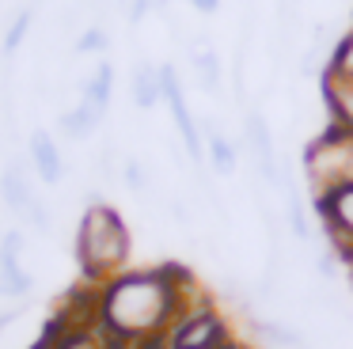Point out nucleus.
<instances>
[{
  "label": "nucleus",
  "instance_id": "obj_1",
  "mask_svg": "<svg viewBox=\"0 0 353 349\" xmlns=\"http://www.w3.org/2000/svg\"><path fill=\"white\" fill-rule=\"evenodd\" d=\"M209 303V296L194 292V277L183 266H152V270H125L99 288L95 296V326L110 349L137 346L145 338L168 334L183 311Z\"/></svg>",
  "mask_w": 353,
  "mask_h": 349
},
{
  "label": "nucleus",
  "instance_id": "obj_2",
  "mask_svg": "<svg viewBox=\"0 0 353 349\" xmlns=\"http://www.w3.org/2000/svg\"><path fill=\"white\" fill-rule=\"evenodd\" d=\"M77 262L95 288H103L107 281H114L118 273L130 270V228L118 217V209H110L99 197H95L84 209V217H80Z\"/></svg>",
  "mask_w": 353,
  "mask_h": 349
},
{
  "label": "nucleus",
  "instance_id": "obj_3",
  "mask_svg": "<svg viewBox=\"0 0 353 349\" xmlns=\"http://www.w3.org/2000/svg\"><path fill=\"white\" fill-rule=\"evenodd\" d=\"M168 341L171 349H221L224 341H232V326L213 303H198L175 319Z\"/></svg>",
  "mask_w": 353,
  "mask_h": 349
},
{
  "label": "nucleus",
  "instance_id": "obj_4",
  "mask_svg": "<svg viewBox=\"0 0 353 349\" xmlns=\"http://www.w3.org/2000/svg\"><path fill=\"white\" fill-rule=\"evenodd\" d=\"M312 209L319 212V224L327 228L330 250L350 266L353 262V182L330 190V194L319 197Z\"/></svg>",
  "mask_w": 353,
  "mask_h": 349
},
{
  "label": "nucleus",
  "instance_id": "obj_5",
  "mask_svg": "<svg viewBox=\"0 0 353 349\" xmlns=\"http://www.w3.org/2000/svg\"><path fill=\"white\" fill-rule=\"evenodd\" d=\"M160 83H163V99H168L171 114H175V126H179V137H183L186 156L198 163V159L205 156V141H201V129H198V121H194L190 106H186L183 88H179V76H175V68H171V65H160Z\"/></svg>",
  "mask_w": 353,
  "mask_h": 349
},
{
  "label": "nucleus",
  "instance_id": "obj_6",
  "mask_svg": "<svg viewBox=\"0 0 353 349\" xmlns=\"http://www.w3.org/2000/svg\"><path fill=\"white\" fill-rule=\"evenodd\" d=\"M23 243H27V232H19V228H12V232L0 235V292H8V296L31 292V273H27L23 262H19Z\"/></svg>",
  "mask_w": 353,
  "mask_h": 349
},
{
  "label": "nucleus",
  "instance_id": "obj_7",
  "mask_svg": "<svg viewBox=\"0 0 353 349\" xmlns=\"http://www.w3.org/2000/svg\"><path fill=\"white\" fill-rule=\"evenodd\" d=\"M31 167H34V174H39L46 186H57V182H61V174H65L61 148H57V141L46 133V129L31 133Z\"/></svg>",
  "mask_w": 353,
  "mask_h": 349
},
{
  "label": "nucleus",
  "instance_id": "obj_8",
  "mask_svg": "<svg viewBox=\"0 0 353 349\" xmlns=\"http://www.w3.org/2000/svg\"><path fill=\"white\" fill-rule=\"evenodd\" d=\"M323 99H327V106H330V126L353 133V80L327 72V80H323Z\"/></svg>",
  "mask_w": 353,
  "mask_h": 349
},
{
  "label": "nucleus",
  "instance_id": "obj_9",
  "mask_svg": "<svg viewBox=\"0 0 353 349\" xmlns=\"http://www.w3.org/2000/svg\"><path fill=\"white\" fill-rule=\"evenodd\" d=\"M103 106H95V103H88V99H80L72 110H65L61 118H57V126H61V133H69L72 141H84V137H92L95 129H99V121H103Z\"/></svg>",
  "mask_w": 353,
  "mask_h": 349
},
{
  "label": "nucleus",
  "instance_id": "obj_10",
  "mask_svg": "<svg viewBox=\"0 0 353 349\" xmlns=\"http://www.w3.org/2000/svg\"><path fill=\"white\" fill-rule=\"evenodd\" d=\"M0 197H4V205L16 212H27V205H31V182H27V171L23 163H8L4 167V174H0Z\"/></svg>",
  "mask_w": 353,
  "mask_h": 349
},
{
  "label": "nucleus",
  "instance_id": "obj_11",
  "mask_svg": "<svg viewBox=\"0 0 353 349\" xmlns=\"http://www.w3.org/2000/svg\"><path fill=\"white\" fill-rule=\"evenodd\" d=\"M163 99V83H160V68L152 65H137V72H133V103L141 106V110H152L156 103Z\"/></svg>",
  "mask_w": 353,
  "mask_h": 349
},
{
  "label": "nucleus",
  "instance_id": "obj_12",
  "mask_svg": "<svg viewBox=\"0 0 353 349\" xmlns=\"http://www.w3.org/2000/svg\"><path fill=\"white\" fill-rule=\"evenodd\" d=\"M110 91H114V65H110V61H103V65L95 68V76L84 83V99H88V103H95V106H103V110H107Z\"/></svg>",
  "mask_w": 353,
  "mask_h": 349
},
{
  "label": "nucleus",
  "instance_id": "obj_13",
  "mask_svg": "<svg viewBox=\"0 0 353 349\" xmlns=\"http://www.w3.org/2000/svg\"><path fill=\"white\" fill-rule=\"evenodd\" d=\"M205 144H209V159H213V171L216 174H232V171H236V148L228 144V137L216 133V129H209Z\"/></svg>",
  "mask_w": 353,
  "mask_h": 349
},
{
  "label": "nucleus",
  "instance_id": "obj_14",
  "mask_svg": "<svg viewBox=\"0 0 353 349\" xmlns=\"http://www.w3.org/2000/svg\"><path fill=\"white\" fill-rule=\"evenodd\" d=\"M31 19H34V8H23V12L12 19V27L4 30V57H12V53L23 46V38H27V30H31Z\"/></svg>",
  "mask_w": 353,
  "mask_h": 349
},
{
  "label": "nucleus",
  "instance_id": "obj_15",
  "mask_svg": "<svg viewBox=\"0 0 353 349\" xmlns=\"http://www.w3.org/2000/svg\"><path fill=\"white\" fill-rule=\"evenodd\" d=\"M194 68H198L201 83H205L209 91L221 88V61H216L213 50H198V53H194Z\"/></svg>",
  "mask_w": 353,
  "mask_h": 349
},
{
  "label": "nucleus",
  "instance_id": "obj_16",
  "mask_svg": "<svg viewBox=\"0 0 353 349\" xmlns=\"http://www.w3.org/2000/svg\"><path fill=\"white\" fill-rule=\"evenodd\" d=\"M99 50H107V30L88 27L84 34H80V42H77V53H99Z\"/></svg>",
  "mask_w": 353,
  "mask_h": 349
},
{
  "label": "nucleus",
  "instance_id": "obj_17",
  "mask_svg": "<svg viewBox=\"0 0 353 349\" xmlns=\"http://www.w3.org/2000/svg\"><path fill=\"white\" fill-rule=\"evenodd\" d=\"M122 179H125L130 190H148V171L137 163V159H130V163L122 167Z\"/></svg>",
  "mask_w": 353,
  "mask_h": 349
},
{
  "label": "nucleus",
  "instance_id": "obj_18",
  "mask_svg": "<svg viewBox=\"0 0 353 349\" xmlns=\"http://www.w3.org/2000/svg\"><path fill=\"white\" fill-rule=\"evenodd\" d=\"M27 220H31L39 232H50V224H54V217H50V209L39 201V197H31V205H27Z\"/></svg>",
  "mask_w": 353,
  "mask_h": 349
},
{
  "label": "nucleus",
  "instance_id": "obj_19",
  "mask_svg": "<svg viewBox=\"0 0 353 349\" xmlns=\"http://www.w3.org/2000/svg\"><path fill=\"white\" fill-rule=\"evenodd\" d=\"M16 315H19V308H8V311H0V334L8 330V326H12V319H16Z\"/></svg>",
  "mask_w": 353,
  "mask_h": 349
},
{
  "label": "nucleus",
  "instance_id": "obj_20",
  "mask_svg": "<svg viewBox=\"0 0 353 349\" xmlns=\"http://www.w3.org/2000/svg\"><path fill=\"white\" fill-rule=\"evenodd\" d=\"M221 349H251V346H247V341H239V338H232V341H224Z\"/></svg>",
  "mask_w": 353,
  "mask_h": 349
},
{
  "label": "nucleus",
  "instance_id": "obj_21",
  "mask_svg": "<svg viewBox=\"0 0 353 349\" xmlns=\"http://www.w3.org/2000/svg\"><path fill=\"white\" fill-rule=\"evenodd\" d=\"M350 281H353V262H350Z\"/></svg>",
  "mask_w": 353,
  "mask_h": 349
}]
</instances>
